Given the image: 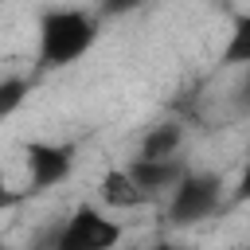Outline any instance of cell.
Instances as JSON below:
<instances>
[{
	"mask_svg": "<svg viewBox=\"0 0 250 250\" xmlns=\"http://www.w3.org/2000/svg\"><path fill=\"white\" fill-rule=\"evenodd\" d=\"M102 35L98 12L86 8H43L35 23V62L39 70H62L90 55Z\"/></svg>",
	"mask_w": 250,
	"mask_h": 250,
	"instance_id": "cell-1",
	"label": "cell"
},
{
	"mask_svg": "<svg viewBox=\"0 0 250 250\" xmlns=\"http://www.w3.org/2000/svg\"><path fill=\"white\" fill-rule=\"evenodd\" d=\"M227 199V180L219 172H195L188 168L176 188L168 191V223L172 227H195L211 219Z\"/></svg>",
	"mask_w": 250,
	"mask_h": 250,
	"instance_id": "cell-2",
	"label": "cell"
},
{
	"mask_svg": "<svg viewBox=\"0 0 250 250\" xmlns=\"http://www.w3.org/2000/svg\"><path fill=\"white\" fill-rule=\"evenodd\" d=\"M23 168H27V188L23 195H43L59 184H66L78 168V145L74 141H27L23 145Z\"/></svg>",
	"mask_w": 250,
	"mask_h": 250,
	"instance_id": "cell-3",
	"label": "cell"
},
{
	"mask_svg": "<svg viewBox=\"0 0 250 250\" xmlns=\"http://www.w3.org/2000/svg\"><path fill=\"white\" fill-rule=\"evenodd\" d=\"M121 234H125L121 223L109 219L102 207L78 203V207L66 215V223L59 227L55 246H59V250H113V246L121 242Z\"/></svg>",
	"mask_w": 250,
	"mask_h": 250,
	"instance_id": "cell-4",
	"label": "cell"
},
{
	"mask_svg": "<svg viewBox=\"0 0 250 250\" xmlns=\"http://www.w3.org/2000/svg\"><path fill=\"white\" fill-rule=\"evenodd\" d=\"M125 172L156 199L160 191H172L176 188V180L188 172V160L176 152V156H133L129 164H125Z\"/></svg>",
	"mask_w": 250,
	"mask_h": 250,
	"instance_id": "cell-5",
	"label": "cell"
},
{
	"mask_svg": "<svg viewBox=\"0 0 250 250\" xmlns=\"http://www.w3.org/2000/svg\"><path fill=\"white\" fill-rule=\"evenodd\" d=\"M98 199H102V207H109V211H137V207L152 203V195L125 172V164H121V168H109V172L102 176Z\"/></svg>",
	"mask_w": 250,
	"mask_h": 250,
	"instance_id": "cell-6",
	"label": "cell"
},
{
	"mask_svg": "<svg viewBox=\"0 0 250 250\" xmlns=\"http://www.w3.org/2000/svg\"><path fill=\"white\" fill-rule=\"evenodd\" d=\"M219 66H250V12H234L230 16V31L227 43L219 51Z\"/></svg>",
	"mask_w": 250,
	"mask_h": 250,
	"instance_id": "cell-7",
	"label": "cell"
},
{
	"mask_svg": "<svg viewBox=\"0 0 250 250\" xmlns=\"http://www.w3.org/2000/svg\"><path fill=\"white\" fill-rule=\"evenodd\" d=\"M180 148H184V125L180 121H156L141 137L137 156H176Z\"/></svg>",
	"mask_w": 250,
	"mask_h": 250,
	"instance_id": "cell-8",
	"label": "cell"
},
{
	"mask_svg": "<svg viewBox=\"0 0 250 250\" xmlns=\"http://www.w3.org/2000/svg\"><path fill=\"white\" fill-rule=\"evenodd\" d=\"M31 94V78L27 74H4L0 78V121H8Z\"/></svg>",
	"mask_w": 250,
	"mask_h": 250,
	"instance_id": "cell-9",
	"label": "cell"
},
{
	"mask_svg": "<svg viewBox=\"0 0 250 250\" xmlns=\"http://www.w3.org/2000/svg\"><path fill=\"white\" fill-rule=\"evenodd\" d=\"M148 0H98V20H121V16H133V12H141Z\"/></svg>",
	"mask_w": 250,
	"mask_h": 250,
	"instance_id": "cell-10",
	"label": "cell"
},
{
	"mask_svg": "<svg viewBox=\"0 0 250 250\" xmlns=\"http://www.w3.org/2000/svg\"><path fill=\"white\" fill-rule=\"evenodd\" d=\"M242 203H250V160L242 164L238 180L227 188V207H242Z\"/></svg>",
	"mask_w": 250,
	"mask_h": 250,
	"instance_id": "cell-11",
	"label": "cell"
},
{
	"mask_svg": "<svg viewBox=\"0 0 250 250\" xmlns=\"http://www.w3.org/2000/svg\"><path fill=\"white\" fill-rule=\"evenodd\" d=\"M23 199H27V195H23V188H12V184H8V176L0 172V215H4V211H12V207H20Z\"/></svg>",
	"mask_w": 250,
	"mask_h": 250,
	"instance_id": "cell-12",
	"label": "cell"
},
{
	"mask_svg": "<svg viewBox=\"0 0 250 250\" xmlns=\"http://www.w3.org/2000/svg\"><path fill=\"white\" fill-rule=\"evenodd\" d=\"M234 105L242 113H250V66H242V82L234 86Z\"/></svg>",
	"mask_w": 250,
	"mask_h": 250,
	"instance_id": "cell-13",
	"label": "cell"
},
{
	"mask_svg": "<svg viewBox=\"0 0 250 250\" xmlns=\"http://www.w3.org/2000/svg\"><path fill=\"white\" fill-rule=\"evenodd\" d=\"M0 246H4V234H0Z\"/></svg>",
	"mask_w": 250,
	"mask_h": 250,
	"instance_id": "cell-14",
	"label": "cell"
}]
</instances>
